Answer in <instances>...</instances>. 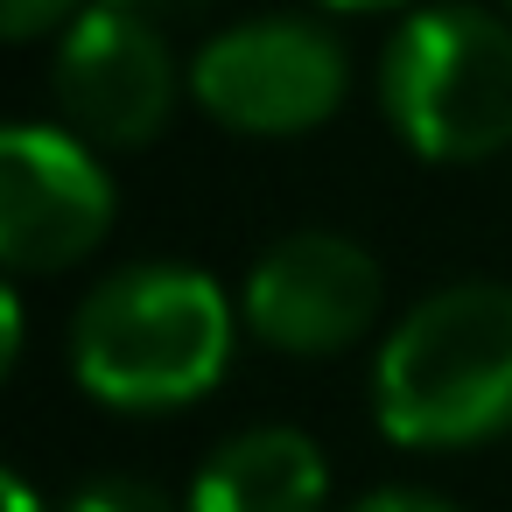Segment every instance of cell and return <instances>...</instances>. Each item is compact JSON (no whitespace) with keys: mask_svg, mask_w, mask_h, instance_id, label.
<instances>
[{"mask_svg":"<svg viewBox=\"0 0 512 512\" xmlns=\"http://www.w3.org/2000/svg\"><path fill=\"white\" fill-rule=\"evenodd\" d=\"M239 344V302L190 260H134L85 288L71 316V379L113 414L197 407Z\"/></svg>","mask_w":512,"mask_h":512,"instance_id":"cell-1","label":"cell"},{"mask_svg":"<svg viewBox=\"0 0 512 512\" xmlns=\"http://www.w3.org/2000/svg\"><path fill=\"white\" fill-rule=\"evenodd\" d=\"M372 421L400 449H477L512 428V288L421 295L372 358Z\"/></svg>","mask_w":512,"mask_h":512,"instance_id":"cell-2","label":"cell"},{"mask_svg":"<svg viewBox=\"0 0 512 512\" xmlns=\"http://www.w3.org/2000/svg\"><path fill=\"white\" fill-rule=\"evenodd\" d=\"M379 113L407 155L477 169L512 148V22L477 0L414 8L379 57Z\"/></svg>","mask_w":512,"mask_h":512,"instance_id":"cell-3","label":"cell"},{"mask_svg":"<svg viewBox=\"0 0 512 512\" xmlns=\"http://www.w3.org/2000/svg\"><path fill=\"white\" fill-rule=\"evenodd\" d=\"M351 57L316 15H253L218 29L190 57V99L204 120L246 141H295L344 113Z\"/></svg>","mask_w":512,"mask_h":512,"instance_id":"cell-4","label":"cell"},{"mask_svg":"<svg viewBox=\"0 0 512 512\" xmlns=\"http://www.w3.org/2000/svg\"><path fill=\"white\" fill-rule=\"evenodd\" d=\"M120 190L99 148L57 120H0V274L85 267L113 232Z\"/></svg>","mask_w":512,"mask_h":512,"instance_id":"cell-5","label":"cell"},{"mask_svg":"<svg viewBox=\"0 0 512 512\" xmlns=\"http://www.w3.org/2000/svg\"><path fill=\"white\" fill-rule=\"evenodd\" d=\"M50 99H57V127H71L85 148L134 155V148L162 141V127L190 99V71H176V57H169L155 22L92 0V8L57 36Z\"/></svg>","mask_w":512,"mask_h":512,"instance_id":"cell-6","label":"cell"},{"mask_svg":"<svg viewBox=\"0 0 512 512\" xmlns=\"http://www.w3.org/2000/svg\"><path fill=\"white\" fill-rule=\"evenodd\" d=\"M386 309V274L351 232H288L274 239L246 288H239V323L281 351V358H337L372 337Z\"/></svg>","mask_w":512,"mask_h":512,"instance_id":"cell-7","label":"cell"},{"mask_svg":"<svg viewBox=\"0 0 512 512\" xmlns=\"http://www.w3.org/2000/svg\"><path fill=\"white\" fill-rule=\"evenodd\" d=\"M183 505L190 512H330V463L302 428L260 421L225 435L204 456Z\"/></svg>","mask_w":512,"mask_h":512,"instance_id":"cell-8","label":"cell"},{"mask_svg":"<svg viewBox=\"0 0 512 512\" xmlns=\"http://www.w3.org/2000/svg\"><path fill=\"white\" fill-rule=\"evenodd\" d=\"M57 512H190V505H176L162 484H148V477H85Z\"/></svg>","mask_w":512,"mask_h":512,"instance_id":"cell-9","label":"cell"},{"mask_svg":"<svg viewBox=\"0 0 512 512\" xmlns=\"http://www.w3.org/2000/svg\"><path fill=\"white\" fill-rule=\"evenodd\" d=\"M92 0H0V43H43L64 36Z\"/></svg>","mask_w":512,"mask_h":512,"instance_id":"cell-10","label":"cell"},{"mask_svg":"<svg viewBox=\"0 0 512 512\" xmlns=\"http://www.w3.org/2000/svg\"><path fill=\"white\" fill-rule=\"evenodd\" d=\"M351 512H463V505L442 491H421V484H386V491H365Z\"/></svg>","mask_w":512,"mask_h":512,"instance_id":"cell-11","label":"cell"},{"mask_svg":"<svg viewBox=\"0 0 512 512\" xmlns=\"http://www.w3.org/2000/svg\"><path fill=\"white\" fill-rule=\"evenodd\" d=\"M22 344H29V323H22V295H15V281L0 274V386L15 379V365H22Z\"/></svg>","mask_w":512,"mask_h":512,"instance_id":"cell-12","label":"cell"},{"mask_svg":"<svg viewBox=\"0 0 512 512\" xmlns=\"http://www.w3.org/2000/svg\"><path fill=\"white\" fill-rule=\"evenodd\" d=\"M99 8H120V15H141V22H176V15H197L204 0H99Z\"/></svg>","mask_w":512,"mask_h":512,"instance_id":"cell-13","label":"cell"},{"mask_svg":"<svg viewBox=\"0 0 512 512\" xmlns=\"http://www.w3.org/2000/svg\"><path fill=\"white\" fill-rule=\"evenodd\" d=\"M0 512H43V498L29 491V477L8 470V463H0Z\"/></svg>","mask_w":512,"mask_h":512,"instance_id":"cell-14","label":"cell"},{"mask_svg":"<svg viewBox=\"0 0 512 512\" xmlns=\"http://www.w3.org/2000/svg\"><path fill=\"white\" fill-rule=\"evenodd\" d=\"M330 15H393V8H414V0H316Z\"/></svg>","mask_w":512,"mask_h":512,"instance_id":"cell-15","label":"cell"},{"mask_svg":"<svg viewBox=\"0 0 512 512\" xmlns=\"http://www.w3.org/2000/svg\"><path fill=\"white\" fill-rule=\"evenodd\" d=\"M498 8H505V22H512V0H498Z\"/></svg>","mask_w":512,"mask_h":512,"instance_id":"cell-16","label":"cell"}]
</instances>
